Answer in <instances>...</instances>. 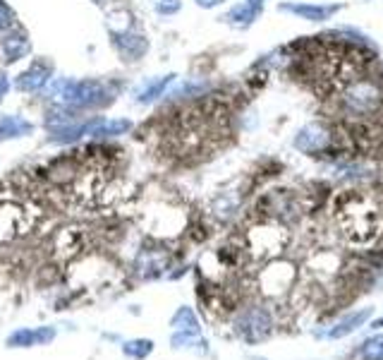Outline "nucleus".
Masks as SVG:
<instances>
[{"label": "nucleus", "instance_id": "4", "mask_svg": "<svg viewBox=\"0 0 383 360\" xmlns=\"http://www.w3.org/2000/svg\"><path fill=\"white\" fill-rule=\"evenodd\" d=\"M333 147V132L324 125V123H304L292 134V149L300 151L304 156H321Z\"/></svg>", "mask_w": 383, "mask_h": 360}, {"label": "nucleus", "instance_id": "17", "mask_svg": "<svg viewBox=\"0 0 383 360\" xmlns=\"http://www.w3.org/2000/svg\"><path fill=\"white\" fill-rule=\"evenodd\" d=\"M250 3H256V5H263V3H268V0H250Z\"/></svg>", "mask_w": 383, "mask_h": 360}, {"label": "nucleus", "instance_id": "6", "mask_svg": "<svg viewBox=\"0 0 383 360\" xmlns=\"http://www.w3.org/2000/svg\"><path fill=\"white\" fill-rule=\"evenodd\" d=\"M342 10V3H312V0H285L278 3V13L290 15L295 20L312 22V25H324L333 20Z\"/></svg>", "mask_w": 383, "mask_h": 360}, {"label": "nucleus", "instance_id": "7", "mask_svg": "<svg viewBox=\"0 0 383 360\" xmlns=\"http://www.w3.org/2000/svg\"><path fill=\"white\" fill-rule=\"evenodd\" d=\"M58 336V329L53 324H43V327L36 329H15L13 334L5 339V346L8 348H34V346H48L55 341Z\"/></svg>", "mask_w": 383, "mask_h": 360}, {"label": "nucleus", "instance_id": "5", "mask_svg": "<svg viewBox=\"0 0 383 360\" xmlns=\"http://www.w3.org/2000/svg\"><path fill=\"white\" fill-rule=\"evenodd\" d=\"M259 209L275 223H292L302 216V202L292 190H273L259 202Z\"/></svg>", "mask_w": 383, "mask_h": 360}, {"label": "nucleus", "instance_id": "3", "mask_svg": "<svg viewBox=\"0 0 383 360\" xmlns=\"http://www.w3.org/2000/svg\"><path fill=\"white\" fill-rule=\"evenodd\" d=\"M376 317V307L374 305H364V307H352V310L340 312L333 322H328L321 331H312L314 339L321 341H342L350 339V336L364 331V327Z\"/></svg>", "mask_w": 383, "mask_h": 360}, {"label": "nucleus", "instance_id": "9", "mask_svg": "<svg viewBox=\"0 0 383 360\" xmlns=\"http://www.w3.org/2000/svg\"><path fill=\"white\" fill-rule=\"evenodd\" d=\"M171 348L173 351H189L194 356H211V344L204 334H189V331H173L171 334Z\"/></svg>", "mask_w": 383, "mask_h": 360}, {"label": "nucleus", "instance_id": "8", "mask_svg": "<svg viewBox=\"0 0 383 360\" xmlns=\"http://www.w3.org/2000/svg\"><path fill=\"white\" fill-rule=\"evenodd\" d=\"M340 360H383V331H369Z\"/></svg>", "mask_w": 383, "mask_h": 360}, {"label": "nucleus", "instance_id": "14", "mask_svg": "<svg viewBox=\"0 0 383 360\" xmlns=\"http://www.w3.org/2000/svg\"><path fill=\"white\" fill-rule=\"evenodd\" d=\"M364 331H383V314H379V317H374L371 319V322L367 324V327H364Z\"/></svg>", "mask_w": 383, "mask_h": 360}, {"label": "nucleus", "instance_id": "16", "mask_svg": "<svg viewBox=\"0 0 383 360\" xmlns=\"http://www.w3.org/2000/svg\"><path fill=\"white\" fill-rule=\"evenodd\" d=\"M245 360H268L266 356H252V353H245Z\"/></svg>", "mask_w": 383, "mask_h": 360}, {"label": "nucleus", "instance_id": "10", "mask_svg": "<svg viewBox=\"0 0 383 360\" xmlns=\"http://www.w3.org/2000/svg\"><path fill=\"white\" fill-rule=\"evenodd\" d=\"M261 15H263V5H256V3L245 0V3L233 5L223 20L228 22L230 27H235V29H250V27L254 25Z\"/></svg>", "mask_w": 383, "mask_h": 360}, {"label": "nucleus", "instance_id": "2", "mask_svg": "<svg viewBox=\"0 0 383 360\" xmlns=\"http://www.w3.org/2000/svg\"><path fill=\"white\" fill-rule=\"evenodd\" d=\"M383 106V89L376 80L354 75L340 92V109L352 118L376 116Z\"/></svg>", "mask_w": 383, "mask_h": 360}, {"label": "nucleus", "instance_id": "12", "mask_svg": "<svg viewBox=\"0 0 383 360\" xmlns=\"http://www.w3.org/2000/svg\"><path fill=\"white\" fill-rule=\"evenodd\" d=\"M168 269V257L163 255H142L137 260V274H139V279H144V281H154V279H159L163 277V272Z\"/></svg>", "mask_w": 383, "mask_h": 360}, {"label": "nucleus", "instance_id": "11", "mask_svg": "<svg viewBox=\"0 0 383 360\" xmlns=\"http://www.w3.org/2000/svg\"><path fill=\"white\" fill-rule=\"evenodd\" d=\"M171 327L173 331H189V334H204V327H201V319L196 314L194 307L189 305H180L171 317Z\"/></svg>", "mask_w": 383, "mask_h": 360}, {"label": "nucleus", "instance_id": "1", "mask_svg": "<svg viewBox=\"0 0 383 360\" xmlns=\"http://www.w3.org/2000/svg\"><path fill=\"white\" fill-rule=\"evenodd\" d=\"M233 334L245 346H259L266 344L268 339L278 329V319L275 310L266 303H250V305L240 307L233 317Z\"/></svg>", "mask_w": 383, "mask_h": 360}, {"label": "nucleus", "instance_id": "18", "mask_svg": "<svg viewBox=\"0 0 383 360\" xmlns=\"http://www.w3.org/2000/svg\"><path fill=\"white\" fill-rule=\"evenodd\" d=\"M381 75H383V67H381Z\"/></svg>", "mask_w": 383, "mask_h": 360}, {"label": "nucleus", "instance_id": "13", "mask_svg": "<svg viewBox=\"0 0 383 360\" xmlns=\"http://www.w3.org/2000/svg\"><path fill=\"white\" fill-rule=\"evenodd\" d=\"M120 348H122V353H125L127 358L146 360V358L151 356V353H154L156 344L151 339H129V341H122Z\"/></svg>", "mask_w": 383, "mask_h": 360}, {"label": "nucleus", "instance_id": "15", "mask_svg": "<svg viewBox=\"0 0 383 360\" xmlns=\"http://www.w3.org/2000/svg\"><path fill=\"white\" fill-rule=\"evenodd\" d=\"M225 0H196V5L199 8H206V10H211V8H218V5H223Z\"/></svg>", "mask_w": 383, "mask_h": 360}]
</instances>
